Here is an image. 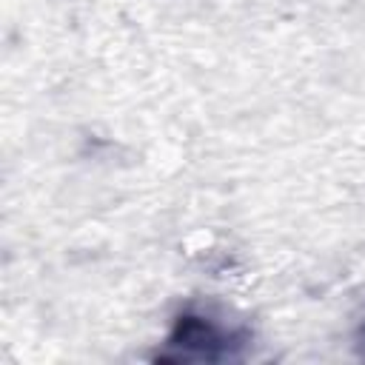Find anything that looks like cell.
Listing matches in <instances>:
<instances>
[{
    "label": "cell",
    "instance_id": "1",
    "mask_svg": "<svg viewBox=\"0 0 365 365\" xmlns=\"http://www.w3.org/2000/svg\"><path fill=\"white\" fill-rule=\"evenodd\" d=\"M242 342H245L242 334L222 328L220 322H214L205 314L185 311V314L177 317L160 359H171V362H220V359L234 356V351Z\"/></svg>",
    "mask_w": 365,
    "mask_h": 365
}]
</instances>
